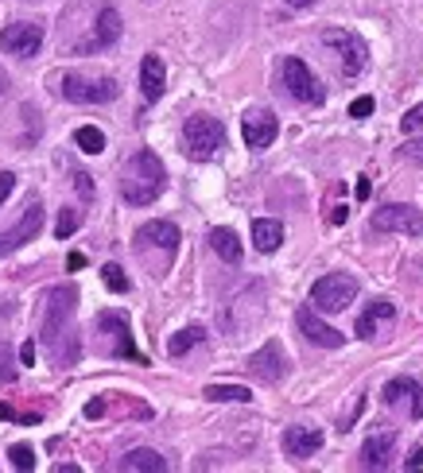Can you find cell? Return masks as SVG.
Instances as JSON below:
<instances>
[{
	"mask_svg": "<svg viewBox=\"0 0 423 473\" xmlns=\"http://www.w3.org/2000/svg\"><path fill=\"white\" fill-rule=\"evenodd\" d=\"M63 98L74 105H105L121 98V86L113 78H82V74H66L63 78Z\"/></svg>",
	"mask_w": 423,
	"mask_h": 473,
	"instance_id": "5",
	"label": "cell"
},
{
	"mask_svg": "<svg viewBox=\"0 0 423 473\" xmlns=\"http://www.w3.org/2000/svg\"><path fill=\"white\" fill-rule=\"evenodd\" d=\"M151 248H160L163 256H175V248H179V226L175 221H148V226L136 229V253H151Z\"/></svg>",
	"mask_w": 423,
	"mask_h": 473,
	"instance_id": "13",
	"label": "cell"
},
{
	"mask_svg": "<svg viewBox=\"0 0 423 473\" xmlns=\"http://www.w3.org/2000/svg\"><path fill=\"white\" fill-rule=\"evenodd\" d=\"M163 186H168V175L156 151H136L121 168V198L128 206H151L163 194Z\"/></svg>",
	"mask_w": 423,
	"mask_h": 473,
	"instance_id": "1",
	"label": "cell"
},
{
	"mask_svg": "<svg viewBox=\"0 0 423 473\" xmlns=\"http://www.w3.org/2000/svg\"><path fill=\"white\" fill-rule=\"evenodd\" d=\"M101 280H105V288H109L113 295H125L133 283H128V276H125V268L121 264H105L101 268Z\"/></svg>",
	"mask_w": 423,
	"mask_h": 473,
	"instance_id": "28",
	"label": "cell"
},
{
	"mask_svg": "<svg viewBox=\"0 0 423 473\" xmlns=\"http://www.w3.org/2000/svg\"><path fill=\"white\" fill-rule=\"evenodd\" d=\"M404 469H423V451H412V454H408Z\"/></svg>",
	"mask_w": 423,
	"mask_h": 473,
	"instance_id": "39",
	"label": "cell"
},
{
	"mask_svg": "<svg viewBox=\"0 0 423 473\" xmlns=\"http://www.w3.org/2000/svg\"><path fill=\"white\" fill-rule=\"evenodd\" d=\"M98 330L105 338H109V353L113 357H128V361H136V365H148V357L133 346V334H128V318L125 314H117V311H101L98 314Z\"/></svg>",
	"mask_w": 423,
	"mask_h": 473,
	"instance_id": "8",
	"label": "cell"
},
{
	"mask_svg": "<svg viewBox=\"0 0 423 473\" xmlns=\"http://www.w3.org/2000/svg\"><path fill=\"white\" fill-rule=\"evenodd\" d=\"M183 144L191 159H214L226 148V125L218 116H191L183 125Z\"/></svg>",
	"mask_w": 423,
	"mask_h": 473,
	"instance_id": "3",
	"label": "cell"
},
{
	"mask_svg": "<svg viewBox=\"0 0 423 473\" xmlns=\"http://www.w3.org/2000/svg\"><path fill=\"white\" fill-rule=\"evenodd\" d=\"M323 43L331 47V51H338L346 78H354V74H361V70H366V63H369V47L361 43L354 31H346V28H326V31H323Z\"/></svg>",
	"mask_w": 423,
	"mask_h": 473,
	"instance_id": "7",
	"label": "cell"
},
{
	"mask_svg": "<svg viewBox=\"0 0 423 473\" xmlns=\"http://www.w3.org/2000/svg\"><path fill=\"white\" fill-rule=\"evenodd\" d=\"M210 248L226 260V264H241V256H245V248L237 241V233L226 229V226H218V229H210Z\"/></svg>",
	"mask_w": 423,
	"mask_h": 473,
	"instance_id": "24",
	"label": "cell"
},
{
	"mask_svg": "<svg viewBox=\"0 0 423 473\" xmlns=\"http://www.w3.org/2000/svg\"><path fill=\"white\" fill-rule=\"evenodd\" d=\"M346 218H350V210H346V206H334V214H331V221H334V226H342Z\"/></svg>",
	"mask_w": 423,
	"mask_h": 473,
	"instance_id": "40",
	"label": "cell"
},
{
	"mask_svg": "<svg viewBox=\"0 0 423 473\" xmlns=\"http://www.w3.org/2000/svg\"><path fill=\"white\" fill-rule=\"evenodd\" d=\"M78 226H82V210H63V214H58V226H55V236L58 241H66Z\"/></svg>",
	"mask_w": 423,
	"mask_h": 473,
	"instance_id": "29",
	"label": "cell"
},
{
	"mask_svg": "<svg viewBox=\"0 0 423 473\" xmlns=\"http://www.w3.org/2000/svg\"><path fill=\"white\" fill-rule=\"evenodd\" d=\"M323 446V431L319 427H288L284 431V454L288 458H311Z\"/></svg>",
	"mask_w": 423,
	"mask_h": 473,
	"instance_id": "20",
	"label": "cell"
},
{
	"mask_svg": "<svg viewBox=\"0 0 423 473\" xmlns=\"http://www.w3.org/2000/svg\"><path fill=\"white\" fill-rule=\"evenodd\" d=\"M121 31H125V23H121V12L117 8H105L101 16H98V23H93V31L82 39L74 51L78 55H90V51H105V47H113L117 39H121Z\"/></svg>",
	"mask_w": 423,
	"mask_h": 473,
	"instance_id": "15",
	"label": "cell"
},
{
	"mask_svg": "<svg viewBox=\"0 0 423 473\" xmlns=\"http://www.w3.org/2000/svg\"><path fill=\"white\" fill-rule=\"evenodd\" d=\"M369 226L377 233H404V236H423V214L408 202H389L381 210H373Z\"/></svg>",
	"mask_w": 423,
	"mask_h": 473,
	"instance_id": "6",
	"label": "cell"
},
{
	"mask_svg": "<svg viewBox=\"0 0 423 473\" xmlns=\"http://www.w3.org/2000/svg\"><path fill=\"white\" fill-rule=\"evenodd\" d=\"M253 376H261V381L268 384H276V381H284V373H288V361H284V349H280V341H268V346H261L249 357V365H245Z\"/></svg>",
	"mask_w": 423,
	"mask_h": 473,
	"instance_id": "17",
	"label": "cell"
},
{
	"mask_svg": "<svg viewBox=\"0 0 423 473\" xmlns=\"http://www.w3.org/2000/svg\"><path fill=\"white\" fill-rule=\"evenodd\" d=\"M74 186H78V194L86 198V202H93V179L86 171H74Z\"/></svg>",
	"mask_w": 423,
	"mask_h": 473,
	"instance_id": "35",
	"label": "cell"
},
{
	"mask_svg": "<svg viewBox=\"0 0 423 473\" xmlns=\"http://www.w3.org/2000/svg\"><path fill=\"white\" fill-rule=\"evenodd\" d=\"M74 303H78V291L70 283H58V288L47 291L43 299V318H39V341L47 349H58V338L66 334V322L74 314Z\"/></svg>",
	"mask_w": 423,
	"mask_h": 473,
	"instance_id": "2",
	"label": "cell"
},
{
	"mask_svg": "<svg viewBox=\"0 0 423 473\" xmlns=\"http://www.w3.org/2000/svg\"><path fill=\"white\" fill-rule=\"evenodd\" d=\"M117 469H125V473H163L168 469V458L148 451V446H140V451H128L121 462H117Z\"/></svg>",
	"mask_w": 423,
	"mask_h": 473,
	"instance_id": "22",
	"label": "cell"
},
{
	"mask_svg": "<svg viewBox=\"0 0 423 473\" xmlns=\"http://www.w3.org/2000/svg\"><path fill=\"white\" fill-rule=\"evenodd\" d=\"M12 466H16V469H35V451H31V446H12Z\"/></svg>",
	"mask_w": 423,
	"mask_h": 473,
	"instance_id": "31",
	"label": "cell"
},
{
	"mask_svg": "<svg viewBox=\"0 0 423 473\" xmlns=\"http://www.w3.org/2000/svg\"><path fill=\"white\" fill-rule=\"evenodd\" d=\"M369 191H373V186H369V179H358V198H361V202H366V198H369Z\"/></svg>",
	"mask_w": 423,
	"mask_h": 473,
	"instance_id": "41",
	"label": "cell"
},
{
	"mask_svg": "<svg viewBox=\"0 0 423 473\" xmlns=\"http://www.w3.org/2000/svg\"><path fill=\"white\" fill-rule=\"evenodd\" d=\"M369 113H373V98H358L354 105H350V116H354V121H366Z\"/></svg>",
	"mask_w": 423,
	"mask_h": 473,
	"instance_id": "36",
	"label": "cell"
},
{
	"mask_svg": "<svg viewBox=\"0 0 423 473\" xmlns=\"http://www.w3.org/2000/svg\"><path fill=\"white\" fill-rule=\"evenodd\" d=\"M203 338H206V330H203V326H186V330H179V334H171V338H168V353H171V357H183V353H186V349H194Z\"/></svg>",
	"mask_w": 423,
	"mask_h": 473,
	"instance_id": "26",
	"label": "cell"
},
{
	"mask_svg": "<svg viewBox=\"0 0 423 473\" xmlns=\"http://www.w3.org/2000/svg\"><path fill=\"white\" fill-rule=\"evenodd\" d=\"M0 47H4L8 55H16V58H31L43 47V28L39 23H31V20L8 23V28L0 31Z\"/></svg>",
	"mask_w": 423,
	"mask_h": 473,
	"instance_id": "12",
	"label": "cell"
},
{
	"mask_svg": "<svg viewBox=\"0 0 423 473\" xmlns=\"http://www.w3.org/2000/svg\"><path fill=\"white\" fill-rule=\"evenodd\" d=\"M284 86H288V93L296 101H303V105H323V86H319V78L311 74L307 70V63H303V58H284Z\"/></svg>",
	"mask_w": 423,
	"mask_h": 473,
	"instance_id": "9",
	"label": "cell"
},
{
	"mask_svg": "<svg viewBox=\"0 0 423 473\" xmlns=\"http://www.w3.org/2000/svg\"><path fill=\"white\" fill-rule=\"evenodd\" d=\"M288 4H291V8H311L315 0H288Z\"/></svg>",
	"mask_w": 423,
	"mask_h": 473,
	"instance_id": "43",
	"label": "cell"
},
{
	"mask_svg": "<svg viewBox=\"0 0 423 473\" xmlns=\"http://www.w3.org/2000/svg\"><path fill=\"white\" fill-rule=\"evenodd\" d=\"M393 446H396V434H393V431L369 434L366 446H361V466H366V469H384V466H389Z\"/></svg>",
	"mask_w": 423,
	"mask_h": 473,
	"instance_id": "21",
	"label": "cell"
},
{
	"mask_svg": "<svg viewBox=\"0 0 423 473\" xmlns=\"http://www.w3.org/2000/svg\"><path fill=\"white\" fill-rule=\"evenodd\" d=\"M354 299H358V280L346 276V271H331V276L315 280V288H311V306L323 314L346 311Z\"/></svg>",
	"mask_w": 423,
	"mask_h": 473,
	"instance_id": "4",
	"label": "cell"
},
{
	"mask_svg": "<svg viewBox=\"0 0 423 473\" xmlns=\"http://www.w3.org/2000/svg\"><path fill=\"white\" fill-rule=\"evenodd\" d=\"M296 322H299V334L307 338V341H315V346H323V349L346 346V334H342V330H334V326H326L323 318L315 314V306H299Z\"/></svg>",
	"mask_w": 423,
	"mask_h": 473,
	"instance_id": "16",
	"label": "cell"
},
{
	"mask_svg": "<svg viewBox=\"0 0 423 473\" xmlns=\"http://www.w3.org/2000/svg\"><path fill=\"white\" fill-rule=\"evenodd\" d=\"M393 318H396V306H393L389 299H373V303L366 306V311L358 314V326H354V334H358V338H366V341H373V338H377L384 326L393 322Z\"/></svg>",
	"mask_w": 423,
	"mask_h": 473,
	"instance_id": "18",
	"label": "cell"
},
{
	"mask_svg": "<svg viewBox=\"0 0 423 473\" xmlns=\"http://www.w3.org/2000/svg\"><path fill=\"white\" fill-rule=\"evenodd\" d=\"M0 419H8V423H23V427H35L43 416L39 411H16L12 404H0Z\"/></svg>",
	"mask_w": 423,
	"mask_h": 473,
	"instance_id": "30",
	"label": "cell"
},
{
	"mask_svg": "<svg viewBox=\"0 0 423 473\" xmlns=\"http://www.w3.org/2000/svg\"><path fill=\"white\" fill-rule=\"evenodd\" d=\"M20 361L23 365H35V341H23V346H20Z\"/></svg>",
	"mask_w": 423,
	"mask_h": 473,
	"instance_id": "38",
	"label": "cell"
},
{
	"mask_svg": "<svg viewBox=\"0 0 423 473\" xmlns=\"http://www.w3.org/2000/svg\"><path fill=\"white\" fill-rule=\"evenodd\" d=\"M284 245V226L272 218H256L253 221V248L256 253H276Z\"/></svg>",
	"mask_w": 423,
	"mask_h": 473,
	"instance_id": "23",
	"label": "cell"
},
{
	"mask_svg": "<svg viewBox=\"0 0 423 473\" xmlns=\"http://www.w3.org/2000/svg\"><path fill=\"white\" fill-rule=\"evenodd\" d=\"M401 128H404V133H419V128H423V105H412V109L401 116Z\"/></svg>",
	"mask_w": 423,
	"mask_h": 473,
	"instance_id": "33",
	"label": "cell"
},
{
	"mask_svg": "<svg viewBox=\"0 0 423 473\" xmlns=\"http://www.w3.org/2000/svg\"><path fill=\"white\" fill-rule=\"evenodd\" d=\"M384 404L408 411L412 419H423V384L412 376H396V381L384 384Z\"/></svg>",
	"mask_w": 423,
	"mask_h": 473,
	"instance_id": "14",
	"label": "cell"
},
{
	"mask_svg": "<svg viewBox=\"0 0 423 473\" xmlns=\"http://www.w3.org/2000/svg\"><path fill=\"white\" fill-rule=\"evenodd\" d=\"M401 156H404L408 163H416V168H423V136H416V140H408V144L401 148Z\"/></svg>",
	"mask_w": 423,
	"mask_h": 473,
	"instance_id": "34",
	"label": "cell"
},
{
	"mask_svg": "<svg viewBox=\"0 0 423 473\" xmlns=\"http://www.w3.org/2000/svg\"><path fill=\"white\" fill-rule=\"evenodd\" d=\"M39 229H43V206H39V198H31V202L23 206V218L16 221V226L0 233V256H8V253H16V248H23L28 241H35Z\"/></svg>",
	"mask_w": 423,
	"mask_h": 473,
	"instance_id": "10",
	"label": "cell"
},
{
	"mask_svg": "<svg viewBox=\"0 0 423 473\" xmlns=\"http://www.w3.org/2000/svg\"><path fill=\"white\" fill-rule=\"evenodd\" d=\"M241 136H245V148H253V151L272 148V140L280 136L276 113L272 109H249L241 116Z\"/></svg>",
	"mask_w": 423,
	"mask_h": 473,
	"instance_id": "11",
	"label": "cell"
},
{
	"mask_svg": "<svg viewBox=\"0 0 423 473\" xmlns=\"http://www.w3.org/2000/svg\"><path fill=\"white\" fill-rule=\"evenodd\" d=\"M16 381V361H12V349L0 346V384H12Z\"/></svg>",
	"mask_w": 423,
	"mask_h": 473,
	"instance_id": "32",
	"label": "cell"
},
{
	"mask_svg": "<svg viewBox=\"0 0 423 473\" xmlns=\"http://www.w3.org/2000/svg\"><path fill=\"white\" fill-rule=\"evenodd\" d=\"M203 396L214 400V404H249L253 400V392L245 384H210Z\"/></svg>",
	"mask_w": 423,
	"mask_h": 473,
	"instance_id": "25",
	"label": "cell"
},
{
	"mask_svg": "<svg viewBox=\"0 0 423 473\" xmlns=\"http://www.w3.org/2000/svg\"><path fill=\"white\" fill-rule=\"evenodd\" d=\"M8 93V74H4V66H0V98Z\"/></svg>",
	"mask_w": 423,
	"mask_h": 473,
	"instance_id": "42",
	"label": "cell"
},
{
	"mask_svg": "<svg viewBox=\"0 0 423 473\" xmlns=\"http://www.w3.org/2000/svg\"><path fill=\"white\" fill-rule=\"evenodd\" d=\"M140 90H144V101L163 98V90H168V66H163L160 55H144V63H140Z\"/></svg>",
	"mask_w": 423,
	"mask_h": 473,
	"instance_id": "19",
	"label": "cell"
},
{
	"mask_svg": "<svg viewBox=\"0 0 423 473\" xmlns=\"http://www.w3.org/2000/svg\"><path fill=\"white\" fill-rule=\"evenodd\" d=\"M12 191H16V175L4 171V175H0V206H4V198H8Z\"/></svg>",
	"mask_w": 423,
	"mask_h": 473,
	"instance_id": "37",
	"label": "cell"
},
{
	"mask_svg": "<svg viewBox=\"0 0 423 473\" xmlns=\"http://www.w3.org/2000/svg\"><path fill=\"white\" fill-rule=\"evenodd\" d=\"M74 144L86 151V156H101V151H105V133H101V128H93V125H82L74 133Z\"/></svg>",
	"mask_w": 423,
	"mask_h": 473,
	"instance_id": "27",
	"label": "cell"
}]
</instances>
